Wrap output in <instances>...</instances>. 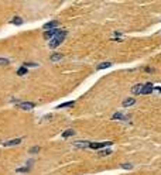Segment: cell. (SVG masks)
<instances>
[{"instance_id": "1", "label": "cell", "mask_w": 161, "mask_h": 175, "mask_svg": "<svg viewBox=\"0 0 161 175\" xmlns=\"http://www.w3.org/2000/svg\"><path fill=\"white\" fill-rule=\"evenodd\" d=\"M65 37H66V31H62L61 34H58L57 37H54V38L50 41V48H57L58 45H61L62 44V41L65 40Z\"/></svg>"}, {"instance_id": "2", "label": "cell", "mask_w": 161, "mask_h": 175, "mask_svg": "<svg viewBox=\"0 0 161 175\" xmlns=\"http://www.w3.org/2000/svg\"><path fill=\"white\" fill-rule=\"evenodd\" d=\"M62 31H64V30H58V28H55V30H50V31H45L44 32V38L52 40L54 37H57V35H58V34H61Z\"/></svg>"}, {"instance_id": "3", "label": "cell", "mask_w": 161, "mask_h": 175, "mask_svg": "<svg viewBox=\"0 0 161 175\" xmlns=\"http://www.w3.org/2000/svg\"><path fill=\"white\" fill-rule=\"evenodd\" d=\"M112 141H102V143H90V148H95V150H99V148H103V147H108V145H112Z\"/></svg>"}, {"instance_id": "4", "label": "cell", "mask_w": 161, "mask_h": 175, "mask_svg": "<svg viewBox=\"0 0 161 175\" xmlns=\"http://www.w3.org/2000/svg\"><path fill=\"white\" fill-rule=\"evenodd\" d=\"M19 109H23V110H31L32 107L35 106V103H32V102H23V103H19Z\"/></svg>"}, {"instance_id": "5", "label": "cell", "mask_w": 161, "mask_h": 175, "mask_svg": "<svg viewBox=\"0 0 161 175\" xmlns=\"http://www.w3.org/2000/svg\"><path fill=\"white\" fill-rule=\"evenodd\" d=\"M59 26V23L57 21V20H54V21H50V23H47L44 26V30L45 31H50V30H55L57 27Z\"/></svg>"}, {"instance_id": "6", "label": "cell", "mask_w": 161, "mask_h": 175, "mask_svg": "<svg viewBox=\"0 0 161 175\" xmlns=\"http://www.w3.org/2000/svg\"><path fill=\"white\" fill-rule=\"evenodd\" d=\"M143 86H144L143 84H137V85H134V86L131 88V93H133V95H142Z\"/></svg>"}, {"instance_id": "7", "label": "cell", "mask_w": 161, "mask_h": 175, "mask_svg": "<svg viewBox=\"0 0 161 175\" xmlns=\"http://www.w3.org/2000/svg\"><path fill=\"white\" fill-rule=\"evenodd\" d=\"M153 91H154V86H153V84H146L144 86H143L142 95H148V93H151Z\"/></svg>"}, {"instance_id": "8", "label": "cell", "mask_w": 161, "mask_h": 175, "mask_svg": "<svg viewBox=\"0 0 161 175\" xmlns=\"http://www.w3.org/2000/svg\"><path fill=\"white\" fill-rule=\"evenodd\" d=\"M21 143V138H14V140H9V141H6L4 143V145L6 147H12V145H17V144Z\"/></svg>"}, {"instance_id": "9", "label": "cell", "mask_w": 161, "mask_h": 175, "mask_svg": "<svg viewBox=\"0 0 161 175\" xmlns=\"http://www.w3.org/2000/svg\"><path fill=\"white\" fill-rule=\"evenodd\" d=\"M136 103V99L134 97H129V99H126V100H123V107H129V106H131V104Z\"/></svg>"}, {"instance_id": "10", "label": "cell", "mask_w": 161, "mask_h": 175, "mask_svg": "<svg viewBox=\"0 0 161 175\" xmlns=\"http://www.w3.org/2000/svg\"><path fill=\"white\" fill-rule=\"evenodd\" d=\"M110 66H112V62H102V64L96 65V69L97 71H102V69H106V68H110Z\"/></svg>"}, {"instance_id": "11", "label": "cell", "mask_w": 161, "mask_h": 175, "mask_svg": "<svg viewBox=\"0 0 161 175\" xmlns=\"http://www.w3.org/2000/svg\"><path fill=\"white\" fill-rule=\"evenodd\" d=\"M62 58H64L62 54H52L51 57H50V61H51V62H57V61H61Z\"/></svg>"}, {"instance_id": "12", "label": "cell", "mask_w": 161, "mask_h": 175, "mask_svg": "<svg viewBox=\"0 0 161 175\" xmlns=\"http://www.w3.org/2000/svg\"><path fill=\"white\" fill-rule=\"evenodd\" d=\"M90 143L89 141H77L75 143V147H79V148H86V147H89Z\"/></svg>"}, {"instance_id": "13", "label": "cell", "mask_w": 161, "mask_h": 175, "mask_svg": "<svg viewBox=\"0 0 161 175\" xmlns=\"http://www.w3.org/2000/svg\"><path fill=\"white\" fill-rule=\"evenodd\" d=\"M74 134H75V130L69 129V130H66V131H64V133H62V137H65V138H66V137H71V136H74Z\"/></svg>"}, {"instance_id": "14", "label": "cell", "mask_w": 161, "mask_h": 175, "mask_svg": "<svg viewBox=\"0 0 161 175\" xmlns=\"http://www.w3.org/2000/svg\"><path fill=\"white\" fill-rule=\"evenodd\" d=\"M12 24H14V26H20V24H23V20H21V17H14V19L12 20Z\"/></svg>"}, {"instance_id": "15", "label": "cell", "mask_w": 161, "mask_h": 175, "mask_svg": "<svg viewBox=\"0 0 161 175\" xmlns=\"http://www.w3.org/2000/svg\"><path fill=\"white\" fill-rule=\"evenodd\" d=\"M112 119H113V120H117V119H120V120H123V119H126V117L123 116V115L120 113V112H117V113H115V115L112 116Z\"/></svg>"}, {"instance_id": "16", "label": "cell", "mask_w": 161, "mask_h": 175, "mask_svg": "<svg viewBox=\"0 0 161 175\" xmlns=\"http://www.w3.org/2000/svg\"><path fill=\"white\" fill-rule=\"evenodd\" d=\"M68 106H74V102H66V103L58 104V106H57V109H64V107H68Z\"/></svg>"}, {"instance_id": "17", "label": "cell", "mask_w": 161, "mask_h": 175, "mask_svg": "<svg viewBox=\"0 0 161 175\" xmlns=\"http://www.w3.org/2000/svg\"><path fill=\"white\" fill-rule=\"evenodd\" d=\"M109 154H112V151H110V150H103V151H100V153H99V156H100V157L109 156Z\"/></svg>"}, {"instance_id": "18", "label": "cell", "mask_w": 161, "mask_h": 175, "mask_svg": "<svg viewBox=\"0 0 161 175\" xmlns=\"http://www.w3.org/2000/svg\"><path fill=\"white\" fill-rule=\"evenodd\" d=\"M17 73H19V75H26V73H27V68H26V66L20 68L19 71H17Z\"/></svg>"}, {"instance_id": "19", "label": "cell", "mask_w": 161, "mask_h": 175, "mask_svg": "<svg viewBox=\"0 0 161 175\" xmlns=\"http://www.w3.org/2000/svg\"><path fill=\"white\" fill-rule=\"evenodd\" d=\"M9 62H10V61L7 58H0V65H7Z\"/></svg>"}, {"instance_id": "20", "label": "cell", "mask_w": 161, "mask_h": 175, "mask_svg": "<svg viewBox=\"0 0 161 175\" xmlns=\"http://www.w3.org/2000/svg\"><path fill=\"white\" fill-rule=\"evenodd\" d=\"M40 151V147H32L31 150H30V154H35V153H38Z\"/></svg>"}, {"instance_id": "21", "label": "cell", "mask_w": 161, "mask_h": 175, "mask_svg": "<svg viewBox=\"0 0 161 175\" xmlns=\"http://www.w3.org/2000/svg\"><path fill=\"white\" fill-rule=\"evenodd\" d=\"M122 167H123V168H124V169H130V168H131V167H133V165H131V164H123Z\"/></svg>"}, {"instance_id": "22", "label": "cell", "mask_w": 161, "mask_h": 175, "mask_svg": "<svg viewBox=\"0 0 161 175\" xmlns=\"http://www.w3.org/2000/svg\"><path fill=\"white\" fill-rule=\"evenodd\" d=\"M27 171V168H20V169H17V172H26Z\"/></svg>"}]
</instances>
